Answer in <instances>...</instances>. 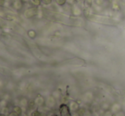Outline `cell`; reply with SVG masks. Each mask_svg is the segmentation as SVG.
Returning <instances> with one entry per match:
<instances>
[{"mask_svg":"<svg viewBox=\"0 0 125 116\" xmlns=\"http://www.w3.org/2000/svg\"><path fill=\"white\" fill-rule=\"evenodd\" d=\"M38 13V8H35V7H30V8L26 9L24 12V15L26 19L30 20V19L35 17Z\"/></svg>","mask_w":125,"mask_h":116,"instance_id":"obj_1","label":"cell"},{"mask_svg":"<svg viewBox=\"0 0 125 116\" xmlns=\"http://www.w3.org/2000/svg\"><path fill=\"white\" fill-rule=\"evenodd\" d=\"M0 116H8V115H3V114H1Z\"/></svg>","mask_w":125,"mask_h":116,"instance_id":"obj_21","label":"cell"},{"mask_svg":"<svg viewBox=\"0 0 125 116\" xmlns=\"http://www.w3.org/2000/svg\"><path fill=\"white\" fill-rule=\"evenodd\" d=\"M78 104H77L76 102H72L71 103V105H70V108H71V110H73V111H77V110H78Z\"/></svg>","mask_w":125,"mask_h":116,"instance_id":"obj_10","label":"cell"},{"mask_svg":"<svg viewBox=\"0 0 125 116\" xmlns=\"http://www.w3.org/2000/svg\"><path fill=\"white\" fill-rule=\"evenodd\" d=\"M22 2H23L24 3H28V2L30 1V0H21Z\"/></svg>","mask_w":125,"mask_h":116,"instance_id":"obj_20","label":"cell"},{"mask_svg":"<svg viewBox=\"0 0 125 116\" xmlns=\"http://www.w3.org/2000/svg\"><path fill=\"white\" fill-rule=\"evenodd\" d=\"M72 13L74 16H79L82 15V9H80V7L77 6V4H74L72 6Z\"/></svg>","mask_w":125,"mask_h":116,"instance_id":"obj_3","label":"cell"},{"mask_svg":"<svg viewBox=\"0 0 125 116\" xmlns=\"http://www.w3.org/2000/svg\"><path fill=\"white\" fill-rule=\"evenodd\" d=\"M42 1V3L44 5H50L52 3L53 0H41Z\"/></svg>","mask_w":125,"mask_h":116,"instance_id":"obj_15","label":"cell"},{"mask_svg":"<svg viewBox=\"0 0 125 116\" xmlns=\"http://www.w3.org/2000/svg\"><path fill=\"white\" fill-rule=\"evenodd\" d=\"M34 101H35V103H36V104L38 105V106H41V105H43L44 103H46L45 100H44V98H43L41 95H38L37 98H35Z\"/></svg>","mask_w":125,"mask_h":116,"instance_id":"obj_6","label":"cell"},{"mask_svg":"<svg viewBox=\"0 0 125 116\" xmlns=\"http://www.w3.org/2000/svg\"><path fill=\"white\" fill-rule=\"evenodd\" d=\"M27 36H29L30 38H31V39H34L35 37L37 36V32L35 30H29V31H27Z\"/></svg>","mask_w":125,"mask_h":116,"instance_id":"obj_8","label":"cell"},{"mask_svg":"<svg viewBox=\"0 0 125 116\" xmlns=\"http://www.w3.org/2000/svg\"><path fill=\"white\" fill-rule=\"evenodd\" d=\"M56 98H54L53 96H50L46 100V104L50 107H54L56 103V101H55Z\"/></svg>","mask_w":125,"mask_h":116,"instance_id":"obj_4","label":"cell"},{"mask_svg":"<svg viewBox=\"0 0 125 116\" xmlns=\"http://www.w3.org/2000/svg\"><path fill=\"white\" fill-rule=\"evenodd\" d=\"M116 116H125V114L123 113V112H117V114Z\"/></svg>","mask_w":125,"mask_h":116,"instance_id":"obj_19","label":"cell"},{"mask_svg":"<svg viewBox=\"0 0 125 116\" xmlns=\"http://www.w3.org/2000/svg\"><path fill=\"white\" fill-rule=\"evenodd\" d=\"M36 103H35V101H29V103H28V105H27V108L28 109L31 110L32 108H35V106H36Z\"/></svg>","mask_w":125,"mask_h":116,"instance_id":"obj_13","label":"cell"},{"mask_svg":"<svg viewBox=\"0 0 125 116\" xmlns=\"http://www.w3.org/2000/svg\"><path fill=\"white\" fill-rule=\"evenodd\" d=\"M52 96L54 97V98H60V97H61V92H59V91H55V92H53Z\"/></svg>","mask_w":125,"mask_h":116,"instance_id":"obj_14","label":"cell"},{"mask_svg":"<svg viewBox=\"0 0 125 116\" xmlns=\"http://www.w3.org/2000/svg\"><path fill=\"white\" fill-rule=\"evenodd\" d=\"M31 116H40V113L38 111V110H35L31 114Z\"/></svg>","mask_w":125,"mask_h":116,"instance_id":"obj_16","label":"cell"},{"mask_svg":"<svg viewBox=\"0 0 125 116\" xmlns=\"http://www.w3.org/2000/svg\"><path fill=\"white\" fill-rule=\"evenodd\" d=\"M52 116H58V115H53Z\"/></svg>","mask_w":125,"mask_h":116,"instance_id":"obj_22","label":"cell"},{"mask_svg":"<svg viewBox=\"0 0 125 116\" xmlns=\"http://www.w3.org/2000/svg\"><path fill=\"white\" fill-rule=\"evenodd\" d=\"M31 7H35V8H39L42 4V1L41 0H30L28 2Z\"/></svg>","mask_w":125,"mask_h":116,"instance_id":"obj_5","label":"cell"},{"mask_svg":"<svg viewBox=\"0 0 125 116\" xmlns=\"http://www.w3.org/2000/svg\"><path fill=\"white\" fill-rule=\"evenodd\" d=\"M55 3H56V4H57L58 6L63 7V6H65V5L66 4V3H67V0H55Z\"/></svg>","mask_w":125,"mask_h":116,"instance_id":"obj_12","label":"cell"},{"mask_svg":"<svg viewBox=\"0 0 125 116\" xmlns=\"http://www.w3.org/2000/svg\"><path fill=\"white\" fill-rule=\"evenodd\" d=\"M3 20H8V21H14L15 19V17L14 16V15H12L11 14H9V13H6L5 14V15L3 16Z\"/></svg>","mask_w":125,"mask_h":116,"instance_id":"obj_7","label":"cell"},{"mask_svg":"<svg viewBox=\"0 0 125 116\" xmlns=\"http://www.w3.org/2000/svg\"><path fill=\"white\" fill-rule=\"evenodd\" d=\"M25 3L21 0H11V7L15 11H21Z\"/></svg>","mask_w":125,"mask_h":116,"instance_id":"obj_2","label":"cell"},{"mask_svg":"<svg viewBox=\"0 0 125 116\" xmlns=\"http://www.w3.org/2000/svg\"><path fill=\"white\" fill-rule=\"evenodd\" d=\"M8 116H19L18 115H17L15 112H10V113H9V115H8Z\"/></svg>","mask_w":125,"mask_h":116,"instance_id":"obj_18","label":"cell"},{"mask_svg":"<svg viewBox=\"0 0 125 116\" xmlns=\"http://www.w3.org/2000/svg\"><path fill=\"white\" fill-rule=\"evenodd\" d=\"M28 103H29V101H28L26 98H22L20 100V105H21V106H23V107H27Z\"/></svg>","mask_w":125,"mask_h":116,"instance_id":"obj_11","label":"cell"},{"mask_svg":"<svg viewBox=\"0 0 125 116\" xmlns=\"http://www.w3.org/2000/svg\"><path fill=\"white\" fill-rule=\"evenodd\" d=\"M94 1L95 2V3H96L97 6H100V5L102 4V3L104 2V0H94Z\"/></svg>","mask_w":125,"mask_h":116,"instance_id":"obj_17","label":"cell"},{"mask_svg":"<svg viewBox=\"0 0 125 116\" xmlns=\"http://www.w3.org/2000/svg\"><path fill=\"white\" fill-rule=\"evenodd\" d=\"M13 111L15 112V113L17 114L19 116H21L22 115V108L21 106H19V105H17V106H15L13 108Z\"/></svg>","mask_w":125,"mask_h":116,"instance_id":"obj_9","label":"cell"},{"mask_svg":"<svg viewBox=\"0 0 125 116\" xmlns=\"http://www.w3.org/2000/svg\"><path fill=\"white\" fill-rule=\"evenodd\" d=\"M81 1H83V0H81Z\"/></svg>","mask_w":125,"mask_h":116,"instance_id":"obj_23","label":"cell"}]
</instances>
